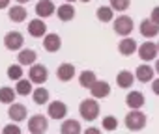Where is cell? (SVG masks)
<instances>
[{
  "label": "cell",
  "instance_id": "cell-1",
  "mask_svg": "<svg viewBox=\"0 0 159 134\" xmlns=\"http://www.w3.org/2000/svg\"><path fill=\"white\" fill-rule=\"evenodd\" d=\"M124 123H125V127H127L129 130L139 132V130H142V128L146 127L148 117H146V114H144V112H140V110H131V112H127V115H125Z\"/></svg>",
  "mask_w": 159,
  "mask_h": 134
},
{
  "label": "cell",
  "instance_id": "cell-2",
  "mask_svg": "<svg viewBox=\"0 0 159 134\" xmlns=\"http://www.w3.org/2000/svg\"><path fill=\"white\" fill-rule=\"evenodd\" d=\"M79 114L84 121H94L99 115V104L98 99H84L81 104H79Z\"/></svg>",
  "mask_w": 159,
  "mask_h": 134
},
{
  "label": "cell",
  "instance_id": "cell-3",
  "mask_svg": "<svg viewBox=\"0 0 159 134\" xmlns=\"http://www.w3.org/2000/svg\"><path fill=\"white\" fill-rule=\"evenodd\" d=\"M47 128H49V121H47L45 115L36 114V115H32L28 119V130H30V134H45Z\"/></svg>",
  "mask_w": 159,
  "mask_h": 134
},
{
  "label": "cell",
  "instance_id": "cell-4",
  "mask_svg": "<svg viewBox=\"0 0 159 134\" xmlns=\"http://www.w3.org/2000/svg\"><path fill=\"white\" fill-rule=\"evenodd\" d=\"M28 78L34 82V84H43V82H47V78H49V71H47V67L43 65V63H34V65H30V71H28Z\"/></svg>",
  "mask_w": 159,
  "mask_h": 134
},
{
  "label": "cell",
  "instance_id": "cell-5",
  "mask_svg": "<svg viewBox=\"0 0 159 134\" xmlns=\"http://www.w3.org/2000/svg\"><path fill=\"white\" fill-rule=\"evenodd\" d=\"M139 56L142 61H152V60H157V52H159V47L153 43V41H144L140 47H139Z\"/></svg>",
  "mask_w": 159,
  "mask_h": 134
},
{
  "label": "cell",
  "instance_id": "cell-6",
  "mask_svg": "<svg viewBox=\"0 0 159 134\" xmlns=\"http://www.w3.org/2000/svg\"><path fill=\"white\" fill-rule=\"evenodd\" d=\"M23 43H25V37L21 32H8L4 36V47L8 50H21Z\"/></svg>",
  "mask_w": 159,
  "mask_h": 134
},
{
  "label": "cell",
  "instance_id": "cell-7",
  "mask_svg": "<svg viewBox=\"0 0 159 134\" xmlns=\"http://www.w3.org/2000/svg\"><path fill=\"white\" fill-rule=\"evenodd\" d=\"M114 32L118 36H124V37L129 36L133 32V19L127 17V15H120L116 19V23H114Z\"/></svg>",
  "mask_w": 159,
  "mask_h": 134
},
{
  "label": "cell",
  "instance_id": "cell-8",
  "mask_svg": "<svg viewBox=\"0 0 159 134\" xmlns=\"http://www.w3.org/2000/svg\"><path fill=\"white\" fill-rule=\"evenodd\" d=\"M47 112H49V117L51 119H64L67 115V106L62 101H52V103H49Z\"/></svg>",
  "mask_w": 159,
  "mask_h": 134
},
{
  "label": "cell",
  "instance_id": "cell-9",
  "mask_svg": "<svg viewBox=\"0 0 159 134\" xmlns=\"http://www.w3.org/2000/svg\"><path fill=\"white\" fill-rule=\"evenodd\" d=\"M26 114H28V110H26V106L21 104V103H13V104H10V108H8V115H10V119L15 121V123L25 121V119H26Z\"/></svg>",
  "mask_w": 159,
  "mask_h": 134
},
{
  "label": "cell",
  "instance_id": "cell-10",
  "mask_svg": "<svg viewBox=\"0 0 159 134\" xmlns=\"http://www.w3.org/2000/svg\"><path fill=\"white\" fill-rule=\"evenodd\" d=\"M153 73H155V67H150L148 63H142L137 67V71H135V77L139 82H152L153 80Z\"/></svg>",
  "mask_w": 159,
  "mask_h": 134
},
{
  "label": "cell",
  "instance_id": "cell-11",
  "mask_svg": "<svg viewBox=\"0 0 159 134\" xmlns=\"http://www.w3.org/2000/svg\"><path fill=\"white\" fill-rule=\"evenodd\" d=\"M90 91H92V97H94V99H105V97L111 95V84L105 82V80H98V82L90 88Z\"/></svg>",
  "mask_w": 159,
  "mask_h": 134
},
{
  "label": "cell",
  "instance_id": "cell-12",
  "mask_svg": "<svg viewBox=\"0 0 159 134\" xmlns=\"http://www.w3.org/2000/svg\"><path fill=\"white\" fill-rule=\"evenodd\" d=\"M144 95L140 93V91H129L127 95H125V104H127V108H131V110H140L142 106H144Z\"/></svg>",
  "mask_w": 159,
  "mask_h": 134
},
{
  "label": "cell",
  "instance_id": "cell-13",
  "mask_svg": "<svg viewBox=\"0 0 159 134\" xmlns=\"http://www.w3.org/2000/svg\"><path fill=\"white\" fill-rule=\"evenodd\" d=\"M56 77H58V80H62V82H69V80L75 77V65H73V63H67V61L60 63V67L56 69Z\"/></svg>",
  "mask_w": 159,
  "mask_h": 134
},
{
  "label": "cell",
  "instance_id": "cell-14",
  "mask_svg": "<svg viewBox=\"0 0 159 134\" xmlns=\"http://www.w3.org/2000/svg\"><path fill=\"white\" fill-rule=\"evenodd\" d=\"M28 34L32 37H45L47 36V24L41 19H34L28 23Z\"/></svg>",
  "mask_w": 159,
  "mask_h": 134
},
{
  "label": "cell",
  "instance_id": "cell-15",
  "mask_svg": "<svg viewBox=\"0 0 159 134\" xmlns=\"http://www.w3.org/2000/svg\"><path fill=\"white\" fill-rule=\"evenodd\" d=\"M60 47H62V39L58 34H47L43 37V48L47 52H58Z\"/></svg>",
  "mask_w": 159,
  "mask_h": 134
},
{
  "label": "cell",
  "instance_id": "cell-16",
  "mask_svg": "<svg viewBox=\"0 0 159 134\" xmlns=\"http://www.w3.org/2000/svg\"><path fill=\"white\" fill-rule=\"evenodd\" d=\"M118 50H120L122 56L129 58L131 54H135V52L139 50V45H137L135 39H131V37H124V39L120 41V45H118Z\"/></svg>",
  "mask_w": 159,
  "mask_h": 134
},
{
  "label": "cell",
  "instance_id": "cell-17",
  "mask_svg": "<svg viewBox=\"0 0 159 134\" xmlns=\"http://www.w3.org/2000/svg\"><path fill=\"white\" fill-rule=\"evenodd\" d=\"M36 60H38V52L32 50V48H21V52L17 54V61H19L21 65H26V67L34 65Z\"/></svg>",
  "mask_w": 159,
  "mask_h": 134
},
{
  "label": "cell",
  "instance_id": "cell-18",
  "mask_svg": "<svg viewBox=\"0 0 159 134\" xmlns=\"http://www.w3.org/2000/svg\"><path fill=\"white\" fill-rule=\"evenodd\" d=\"M140 34H142L144 37H155V36L159 34V24L153 23L152 19H144V21L140 23Z\"/></svg>",
  "mask_w": 159,
  "mask_h": 134
},
{
  "label": "cell",
  "instance_id": "cell-19",
  "mask_svg": "<svg viewBox=\"0 0 159 134\" xmlns=\"http://www.w3.org/2000/svg\"><path fill=\"white\" fill-rule=\"evenodd\" d=\"M54 8L56 6L51 2V0H39V2L36 4V13H38V17L45 19V17H51L54 13Z\"/></svg>",
  "mask_w": 159,
  "mask_h": 134
},
{
  "label": "cell",
  "instance_id": "cell-20",
  "mask_svg": "<svg viewBox=\"0 0 159 134\" xmlns=\"http://www.w3.org/2000/svg\"><path fill=\"white\" fill-rule=\"evenodd\" d=\"M135 78H137V77H135L131 71H120L118 77H116V84H118L122 90H129V88L133 86Z\"/></svg>",
  "mask_w": 159,
  "mask_h": 134
},
{
  "label": "cell",
  "instance_id": "cell-21",
  "mask_svg": "<svg viewBox=\"0 0 159 134\" xmlns=\"http://www.w3.org/2000/svg\"><path fill=\"white\" fill-rule=\"evenodd\" d=\"M60 132L62 134H81L83 128H81V123L77 119H64V123L60 127Z\"/></svg>",
  "mask_w": 159,
  "mask_h": 134
},
{
  "label": "cell",
  "instance_id": "cell-22",
  "mask_svg": "<svg viewBox=\"0 0 159 134\" xmlns=\"http://www.w3.org/2000/svg\"><path fill=\"white\" fill-rule=\"evenodd\" d=\"M96 82H98V77H96L94 71H83L81 75H79V84H81V88L90 90Z\"/></svg>",
  "mask_w": 159,
  "mask_h": 134
},
{
  "label": "cell",
  "instance_id": "cell-23",
  "mask_svg": "<svg viewBox=\"0 0 159 134\" xmlns=\"http://www.w3.org/2000/svg\"><path fill=\"white\" fill-rule=\"evenodd\" d=\"M56 15H58V19L60 21H71L73 17H75V8H73V4H62V6H58V10H56Z\"/></svg>",
  "mask_w": 159,
  "mask_h": 134
},
{
  "label": "cell",
  "instance_id": "cell-24",
  "mask_svg": "<svg viewBox=\"0 0 159 134\" xmlns=\"http://www.w3.org/2000/svg\"><path fill=\"white\" fill-rule=\"evenodd\" d=\"M8 17H10L13 23H23V21L26 19V10H25L21 4L11 6V8H10V11H8Z\"/></svg>",
  "mask_w": 159,
  "mask_h": 134
},
{
  "label": "cell",
  "instance_id": "cell-25",
  "mask_svg": "<svg viewBox=\"0 0 159 134\" xmlns=\"http://www.w3.org/2000/svg\"><path fill=\"white\" fill-rule=\"evenodd\" d=\"M15 95H17V91L11 90L10 86H2V88H0V103H2V104H13L15 103Z\"/></svg>",
  "mask_w": 159,
  "mask_h": 134
},
{
  "label": "cell",
  "instance_id": "cell-26",
  "mask_svg": "<svg viewBox=\"0 0 159 134\" xmlns=\"http://www.w3.org/2000/svg\"><path fill=\"white\" fill-rule=\"evenodd\" d=\"M32 80L28 78V80H25V78H21V80H17V86H15V91H17V95H23V97H26V95H32V91H34V88H32Z\"/></svg>",
  "mask_w": 159,
  "mask_h": 134
},
{
  "label": "cell",
  "instance_id": "cell-27",
  "mask_svg": "<svg viewBox=\"0 0 159 134\" xmlns=\"http://www.w3.org/2000/svg\"><path fill=\"white\" fill-rule=\"evenodd\" d=\"M96 17L101 21V23H111L112 17H114V10L111 6H99L98 11H96Z\"/></svg>",
  "mask_w": 159,
  "mask_h": 134
},
{
  "label": "cell",
  "instance_id": "cell-28",
  "mask_svg": "<svg viewBox=\"0 0 159 134\" xmlns=\"http://www.w3.org/2000/svg\"><path fill=\"white\" fill-rule=\"evenodd\" d=\"M32 99H34V103L36 104H47L49 103V90H45V88H36L34 91H32Z\"/></svg>",
  "mask_w": 159,
  "mask_h": 134
},
{
  "label": "cell",
  "instance_id": "cell-29",
  "mask_svg": "<svg viewBox=\"0 0 159 134\" xmlns=\"http://www.w3.org/2000/svg\"><path fill=\"white\" fill-rule=\"evenodd\" d=\"M8 78L10 80H21L23 78V65L21 63H11L8 67Z\"/></svg>",
  "mask_w": 159,
  "mask_h": 134
},
{
  "label": "cell",
  "instance_id": "cell-30",
  "mask_svg": "<svg viewBox=\"0 0 159 134\" xmlns=\"http://www.w3.org/2000/svg\"><path fill=\"white\" fill-rule=\"evenodd\" d=\"M101 125H103V128H105V130L112 132V130H116V128H118V119H116L114 115H105Z\"/></svg>",
  "mask_w": 159,
  "mask_h": 134
},
{
  "label": "cell",
  "instance_id": "cell-31",
  "mask_svg": "<svg viewBox=\"0 0 159 134\" xmlns=\"http://www.w3.org/2000/svg\"><path fill=\"white\" fill-rule=\"evenodd\" d=\"M129 2L131 0H111V8L116 11H125L129 8Z\"/></svg>",
  "mask_w": 159,
  "mask_h": 134
},
{
  "label": "cell",
  "instance_id": "cell-32",
  "mask_svg": "<svg viewBox=\"0 0 159 134\" xmlns=\"http://www.w3.org/2000/svg\"><path fill=\"white\" fill-rule=\"evenodd\" d=\"M2 134H21V127H19V125H15V123H10V125H6V127H4Z\"/></svg>",
  "mask_w": 159,
  "mask_h": 134
},
{
  "label": "cell",
  "instance_id": "cell-33",
  "mask_svg": "<svg viewBox=\"0 0 159 134\" xmlns=\"http://www.w3.org/2000/svg\"><path fill=\"white\" fill-rule=\"evenodd\" d=\"M150 19H152L153 23H157V24H159V6H155V8L152 10V17H150Z\"/></svg>",
  "mask_w": 159,
  "mask_h": 134
},
{
  "label": "cell",
  "instance_id": "cell-34",
  "mask_svg": "<svg viewBox=\"0 0 159 134\" xmlns=\"http://www.w3.org/2000/svg\"><path fill=\"white\" fill-rule=\"evenodd\" d=\"M152 91H153L155 95H159V78L152 80Z\"/></svg>",
  "mask_w": 159,
  "mask_h": 134
},
{
  "label": "cell",
  "instance_id": "cell-35",
  "mask_svg": "<svg viewBox=\"0 0 159 134\" xmlns=\"http://www.w3.org/2000/svg\"><path fill=\"white\" fill-rule=\"evenodd\" d=\"M83 134H101V130H99V128H96V127H88Z\"/></svg>",
  "mask_w": 159,
  "mask_h": 134
},
{
  "label": "cell",
  "instance_id": "cell-36",
  "mask_svg": "<svg viewBox=\"0 0 159 134\" xmlns=\"http://www.w3.org/2000/svg\"><path fill=\"white\" fill-rule=\"evenodd\" d=\"M10 6V0H0V10H4Z\"/></svg>",
  "mask_w": 159,
  "mask_h": 134
},
{
  "label": "cell",
  "instance_id": "cell-37",
  "mask_svg": "<svg viewBox=\"0 0 159 134\" xmlns=\"http://www.w3.org/2000/svg\"><path fill=\"white\" fill-rule=\"evenodd\" d=\"M155 71H157V75H159V58L155 60Z\"/></svg>",
  "mask_w": 159,
  "mask_h": 134
},
{
  "label": "cell",
  "instance_id": "cell-38",
  "mask_svg": "<svg viewBox=\"0 0 159 134\" xmlns=\"http://www.w3.org/2000/svg\"><path fill=\"white\" fill-rule=\"evenodd\" d=\"M19 4H26V2H30V0H17Z\"/></svg>",
  "mask_w": 159,
  "mask_h": 134
},
{
  "label": "cell",
  "instance_id": "cell-39",
  "mask_svg": "<svg viewBox=\"0 0 159 134\" xmlns=\"http://www.w3.org/2000/svg\"><path fill=\"white\" fill-rule=\"evenodd\" d=\"M66 2H69V4H73V2H75V0H66Z\"/></svg>",
  "mask_w": 159,
  "mask_h": 134
},
{
  "label": "cell",
  "instance_id": "cell-40",
  "mask_svg": "<svg viewBox=\"0 0 159 134\" xmlns=\"http://www.w3.org/2000/svg\"><path fill=\"white\" fill-rule=\"evenodd\" d=\"M81 2H92V0H81Z\"/></svg>",
  "mask_w": 159,
  "mask_h": 134
},
{
  "label": "cell",
  "instance_id": "cell-41",
  "mask_svg": "<svg viewBox=\"0 0 159 134\" xmlns=\"http://www.w3.org/2000/svg\"><path fill=\"white\" fill-rule=\"evenodd\" d=\"M157 47H159V43H157Z\"/></svg>",
  "mask_w": 159,
  "mask_h": 134
}]
</instances>
